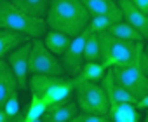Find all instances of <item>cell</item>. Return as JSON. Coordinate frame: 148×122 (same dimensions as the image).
Here are the masks:
<instances>
[{"instance_id": "cell-24", "label": "cell", "mask_w": 148, "mask_h": 122, "mask_svg": "<svg viewBox=\"0 0 148 122\" xmlns=\"http://www.w3.org/2000/svg\"><path fill=\"white\" fill-rule=\"evenodd\" d=\"M131 2L145 14H148V0H131Z\"/></svg>"}, {"instance_id": "cell-17", "label": "cell", "mask_w": 148, "mask_h": 122, "mask_svg": "<svg viewBox=\"0 0 148 122\" xmlns=\"http://www.w3.org/2000/svg\"><path fill=\"white\" fill-rule=\"evenodd\" d=\"M12 5H16L19 11L26 12L28 16H33V18H45L47 14V9H49V4L51 0H9Z\"/></svg>"}, {"instance_id": "cell-11", "label": "cell", "mask_w": 148, "mask_h": 122, "mask_svg": "<svg viewBox=\"0 0 148 122\" xmlns=\"http://www.w3.org/2000/svg\"><path fill=\"white\" fill-rule=\"evenodd\" d=\"M91 16H106L113 23L122 21V12L117 0H82Z\"/></svg>"}, {"instance_id": "cell-28", "label": "cell", "mask_w": 148, "mask_h": 122, "mask_svg": "<svg viewBox=\"0 0 148 122\" xmlns=\"http://www.w3.org/2000/svg\"><path fill=\"white\" fill-rule=\"evenodd\" d=\"M145 51H146V54H148V42L145 44Z\"/></svg>"}, {"instance_id": "cell-10", "label": "cell", "mask_w": 148, "mask_h": 122, "mask_svg": "<svg viewBox=\"0 0 148 122\" xmlns=\"http://www.w3.org/2000/svg\"><path fill=\"white\" fill-rule=\"evenodd\" d=\"M99 84L103 86V89H105V93H106V98H108V101H110V105H122V103L136 105L138 99H136L129 91H125V89L115 80L113 72H112L110 68L106 70V73H105V77L101 79Z\"/></svg>"}, {"instance_id": "cell-12", "label": "cell", "mask_w": 148, "mask_h": 122, "mask_svg": "<svg viewBox=\"0 0 148 122\" xmlns=\"http://www.w3.org/2000/svg\"><path fill=\"white\" fill-rule=\"evenodd\" d=\"M79 112H80L79 110V105L75 101L68 99L64 103L49 106L45 110V113L42 115V120L44 122H70Z\"/></svg>"}, {"instance_id": "cell-29", "label": "cell", "mask_w": 148, "mask_h": 122, "mask_svg": "<svg viewBox=\"0 0 148 122\" xmlns=\"http://www.w3.org/2000/svg\"><path fill=\"white\" fill-rule=\"evenodd\" d=\"M33 122H44V120H42V117H40V119H37V120H33Z\"/></svg>"}, {"instance_id": "cell-23", "label": "cell", "mask_w": 148, "mask_h": 122, "mask_svg": "<svg viewBox=\"0 0 148 122\" xmlns=\"http://www.w3.org/2000/svg\"><path fill=\"white\" fill-rule=\"evenodd\" d=\"M70 122H112V119H110L108 115H98V113L79 112Z\"/></svg>"}, {"instance_id": "cell-4", "label": "cell", "mask_w": 148, "mask_h": 122, "mask_svg": "<svg viewBox=\"0 0 148 122\" xmlns=\"http://www.w3.org/2000/svg\"><path fill=\"white\" fill-rule=\"evenodd\" d=\"M75 103L80 112L108 115L110 101L99 82H75Z\"/></svg>"}, {"instance_id": "cell-13", "label": "cell", "mask_w": 148, "mask_h": 122, "mask_svg": "<svg viewBox=\"0 0 148 122\" xmlns=\"http://www.w3.org/2000/svg\"><path fill=\"white\" fill-rule=\"evenodd\" d=\"M18 80L11 70V66L7 65V61L2 59L0 61V108L4 106V103L11 98V94L18 93Z\"/></svg>"}, {"instance_id": "cell-5", "label": "cell", "mask_w": 148, "mask_h": 122, "mask_svg": "<svg viewBox=\"0 0 148 122\" xmlns=\"http://www.w3.org/2000/svg\"><path fill=\"white\" fill-rule=\"evenodd\" d=\"M30 44V75H66L59 58L44 45L42 38H32Z\"/></svg>"}, {"instance_id": "cell-18", "label": "cell", "mask_w": 148, "mask_h": 122, "mask_svg": "<svg viewBox=\"0 0 148 122\" xmlns=\"http://www.w3.org/2000/svg\"><path fill=\"white\" fill-rule=\"evenodd\" d=\"M30 38L21 35V33H14V32H7V30H0V61L5 59V56L16 49L18 45L28 42Z\"/></svg>"}, {"instance_id": "cell-15", "label": "cell", "mask_w": 148, "mask_h": 122, "mask_svg": "<svg viewBox=\"0 0 148 122\" xmlns=\"http://www.w3.org/2000/svg\"><path fill=\"white\" fill-rule=\"evenodd\" d=\"M139 110L136 105L122 103V105H110L108 117L112 122H139Z\"/></svg>"}, {"instance_id": "cell-6", "label": "cell", "mask_w": 148, "mask_h": 122, "mask_svg": "<svg viewBox=\"0 0 148 122\" xmlns=\"http://www.w3.org/2000/svg\"><path fill=\"white\" fill-rule=\"evenodd\" d=\"M110 70L113 72L115 80L125 91H129L136 99L143 98L148 93V75L141 68H138V66H115Z\"/></svg>"}, {"instance_id": "cell-8", "label": "cell", "mask_w": 148, "mask_h": 122, "mask_svg": "<svg viewBox=\"0 0 148 122\" xmlns=\"http://www.w3.org/2000/svg\"><path fill=\"white\" fill-rule=\"evenodd\" d=\"M32 40V38H30ZM30 40L18 45L16 49H12L7 56L5 61L11 66L16 80H18V87L19 91H26L28 89V79H30V66H28V58H30Z\"/></svg>"}, {"instance_id": "cell-16", "label": "cell", "mask_w": 148, "mask_h": 122, "mask_svg": "<svg viewBox=\"0 0 148 122\" xmlns=\"http://www.w3.org/2000/svg\"><path fill=\"white\" fill-rule=\"evenodd\" d=\"M70 40H71V37H68V35H64V33H61V32H56V30H49L47 28V32L44 33V45L52 52V54H56L58 58L64 52V49L68 47V44H70Z\"/></svg>"}, {"instance_id": "cell-3", "label": "cell", "mask_w": 148, "mask_h": 122, "mask_svg": "<svg viewBox=\"0 0 148 122\" xmlns=\"http://www.w3.org/2000/svg\"><path fill=\"white\" fill-rule=\"evenodd\" d=\"M0 30H7L14 33H21L28 38H40L47 32V25L42 18L28 16L19 11L9 0L0 2Z\"/></svg>"}, {"instance_id": "cell-2", "label": "cell", "mask_w": 148, "mask_h": 122, "mask_svg": "<svg viewBox=\"0 0 148 122\" xmlns=\"http://www.w3.org/2000/svg\"><path fill=\"white\" fill-rule=\"evenodd\" d=\"M28 89L49 108L68 101L75 89V82H73V77L66 75H30Z\"/></svg>"}, {"instance_id": "cell-22", "label": "cell", "mask_w": 148, "mask_h": 122, "mask_svg": "<svg viewBox=\"0 0 148 122\" xmlns=\"http://www.w3.org/2000/svg\"><path fill=\"white\" fill-rule=\"evenodd\" d=\"M4 112L9 115V119H14L19 112H21V101H19V91L18 93H14V94H11V98L4 103Z\"/></svg>"}, {"instance_id": "cell-1", "label": "cell", "mask_w": 148, "mask_h": 122, "mask_svg": "<svg viewBox=\"0 0 148 122\" xmlns=\"http://www.w3.org/2000/svg\"><path fill=\"white\" fill-rule=\"evenodd\" d=\"M91 14L82 0H51L47 14L44 18L49 30L61 32L68 37L82 33L89 25Z\"/></svg>"}, {"instance_id": "cell-14", "label": "cell", "mask_w": 148, "mask_h": 122, "mask_svg": "<svg viewBox=\"0 0 148 122\" xmlns=\"http://www.w3.org/2000/svg\"><path fill=\"white\" fill-rule=\"evenodd\" d=\"M106 70L108 68H105L101 61H86L79 73L73 77V82H101Z\"/></svg>"}, {"instance_id": "cell-20", "label": "cell", "mask_w": 148, "mask_h": 122, "mask_svg": "<svg viewBox=\"0 0 148 122\" xmlns=\"http://www.w3.org/2000/svg\"><path fill=\"white\" fill-rule=\"evenodd\" d=\"M86 61H101V47L98 33H89L84 45V63Z\"/></svg>"}, {"instance_id": "cell-7", "label": "cell", "mask_w": 148, "mask_h": 122, "mask_svg": "<svg viewBox=\"0 0 148 122\" xmlns=\"http://www.w3.org/2000/svg\"><path fill=\"white\" fill-rule=\"evenodd\" d=\"M89 33L91 32L86 28L82 33L71 37L68 47L59 56V61H61V65L64 68V73L68 77H75L79 73V70L82 68V65H84V45H86V40H87Z\"/></svg>"}, {"instance_id": "cell-30", "label": "cell", "mask_w": 148, "mask_h": 122, "mask_svg": "<svg viewBox=\"0 0 148 122\" xmlns=\"http://www.w3.org/2000/svg\"><path fill=\"white\" fill-rule=\"evenodd\" d=\"M0 2H2V0H0Z\"/></svg>"}, {"instance_id": "cell-19", "label": "cell", "mask_w": 148, "mask_h": 122, "mask_svg": "<svg viewBox=\"0 0 148 122\" xmlns=\"http://www.w3.org/2000/svg\"><path fill=\"white\" fill-rule=\"evenodd\" d=\"M106 33L117 37V38H122V40H131V42H139V40H145L143 35L134 30L129 23L125 21H117V23H112L110 28L106 30Z\"/></svg>"}, {"instance_id": "cell-27", "label": "cell", "mask_w": 148, "mask_h": 122, "mask_svg": "<svg viewBox=\"0 0 148 122\" xmlns=\"http://www.w3.org/2000/svg\"><path fill=\"white\" fill-rule=\"evenodd\" d=\"M143 122H148V110H146V113H145V119H143Z\"/></svg>"}, {"instance_id": "cell-26", "label": "cell", "mask_w": 148, "mask_h": 122, "mask_svg": "<svg viewBox=\"0 0 148 122\" xmlns=\"http://www.w3.org/2000/svg\"><path fill=\"white\" fill-rule=\"evenodd\" d=\"M0 122H11V119H9V115L4 112V108H0Z\"/></svg>"}, {"instance_id": "cell-9", "label": "cell", "mask_w": 148, "mask_h": 122, "mask_svg": "<svg viewBox=\"0 0 148 122\" xmlns=\"http://www.w3.org/2000/svg\"><path fill=\"white\" fill-rule=\"evenodd\" d=\"M122 12V21L129 23L134 30H138L145 40H148V14L141 12L131 0H117Z\"/></svg>"}, {"instance_id": "cell-25", "label": "cell", "mask_w": 148, "mask_h": 122, "mask_svg": "<svg viewBox=\"0 0 148 122\" xmlns=\"http://www.w3.org/2000/svg\"><path fill=\"white\" fill-rule=\"evenodd\" d=\"M136 108L138 110H148V93L136 101Z\"/></svg>"}, {"instance_id": "cell-21", "label": "cell", "mask_w": 148, "mask_h": 122, "mask_svg": "<svg viewBox=\"0 0 148 122\" xmlns=\"http://www.w3.org/2000/svg\"><path fill=\"white\" fill-rule=\"evenodd\" d=\"M112 23L113 21L110 18H106V16H91L89 25H87V30L92 32V33H103V32H106L110 28Z\"/></svg>"}]
</instances>
